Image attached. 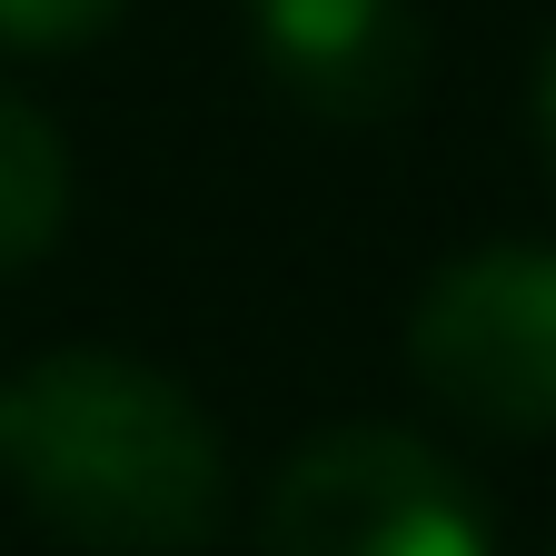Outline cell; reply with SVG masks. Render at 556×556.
Segmentation results:
<instances>
[{"instance_id": "4", "label": "cell", "mask_w": 556, "mask_h": 556, "mask_svg": "<svg viewBox=\"0 0 556 556\" xmlns=\"http://www.w3.org/2000/svg\"><path fill=\"white\" fill-rule=\"evenodd\" d=\"M239 21L268 90L338 129L397 119L417 100V70H428V30L407 0H249Z\"/></svg>"}, {"instance_id": "5", "label": "cell", "mask_w": 556, "mask_h": 556, "mask_svg": "<svg viewBox=\"0 0 556 556\" xmlns=\"http://www.w3.org/2000/svg\"><path fill=\"white\" fill-rule=\"evenodd\" d=\"M70 229V139L40 100L0 80V278H21Z\"/></svg>"}, {"instance_id": "3", "label": "cell", "mask_w": 556, "mask_h": 556, "mask_svg": "<svg viewBox=\"0 0 556 556\" xmlns=\"http://www.w3.org/2000/svg\"><path fill=\"white\" fill-rule=\"evenodd\" d=\"M407 378L486 438H556V249L486 239L407 308Z\"/></svg>"}, {"instance_id": "2", "label": "cell", "mask_w": 556, "mask_h": 556, "mask_svg": "<svg viewBox=\"0 0 556 556\" xmlns=\"http://www.w3.org/2000/svg\"><path fill=\"white\" fill-rule=\"evenodd\" d=\"M258 556H497L467 467L407 428H328L258 497Z\"/></svg>"}, {"instance_id": "7", "label": "cell", "mask_w": 556, "mask_h": 556, "mask_svg": "<svg viewBox=\"0 0 556 556\" xmlns=\"http://www.w3.org/2000/svg\"><path fill=\"white\" fill-rule=\"evenodd\" d=\"M527 129H536V160L556 169V40L536 50V90H527Z\"/></svg>"}, {"instance_id": "1", "label": "cell", "mask_w": 556, "mask_h": 556, "mask_svg": "<svg viewBox=\"0 0 556 556\" xmlns=\"http://www.w3.org/2000/svg\"><path fill=\"white\" fill-rule=\"evenodd\" d=\"M0 477L80 556H189L229 517L208 407L119 348H50L0 378Z\"/></svg>"}, {"instance_id": "6", "label": "cell", "mask_w": 556, "mask_h": 556, "mask_svg": "<svg viewBox=\"0 0 556 556\" xmlns=\"http://www.w3.org/2000/svg\"><path fill=\"white\" fill-rule=\"evenodd\" d=\"M129 0H0V50H80Z\"/></svg>"}, {"instance_id": "8", "label": "cell", "mask_w": 556, "mask_h": 556, "mask_svg": "<svg viewBox=\"0 0 556 556\" xmlns=\"http://www.w3.org/2000/svg\"><path fill=\"white\" fill-rule=\"evenodd\" d=\"M546 556H556V536H546Z\"/></svg>"}]
</instances>
